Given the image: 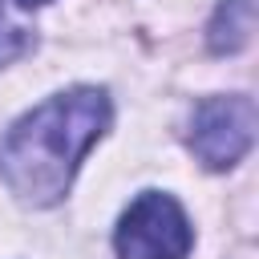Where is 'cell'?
Here are the masks:
<instances>
[{"instance_id":"1","label":"cell","mask_w":259,"mask_h":259,"mask_svg":"<svg viewBox=\"0 0 259 259\" xmlns=\"http://www.w3.org/2000/svg\"><path fill=\"white\" fill-rule=\"evenodd\" d=\"M109 125L105 89L77 85L36 109H28L0 142V174L12 194L32 206H53L65 198L81 158Z\"/></svg>"},{"instance_id":"2","label":"cell","mask_w":259,"mask_h":259,"mask_svg":"<svg viewBox=\"0 0 259 259\" xmlns=\"http://www.w3.org/2000/svg\"><path fill=\"white\" fill-rule=\"evenodd\" d=\"M190 243L194 235L182 206L162 190L138 194L113 231V247L121 259H186Z\"/></svg>"},{"instance_id":"3","label":"cell","mask_w":259,"mask_h":259,"mask_svg":"<svg viewBox=\"0 0 259 259\" xmlns=\"http://www.w3.org/2000/svg\"><path fill=\"white\" fill-rule=\"evenodd\" d=\"M255 142V105L243 93L206 97L194 105L190 117V150L206 170L235 166Z\"/></svg>"},{"instance_id":"4","label":"cell","mask_w":259,"mask_h":259,"mask_svg":"<svg viewBox=\"0 0 259 259\" xmlns=\"http://www.w3.org/2000/svg\"><path fill=\"white\" fill-rule=\"evenodd\" d=\"M251 24H255V8L251 0H223L214 20H210V49L214 53H239L251 40Z\"/></svg>"},{"instance_id":"5","label":"cell","mask_w":259,"mask_h":259,"mask_svg":"<svg viewBox=\"0 0 259 259\" xmlns=\"http://www.w3.org/2000/svg\"><path fill=\"white\" fill-rule=\"evenodd\" d=\"M28 49H32V32L20 28V24L4 12V4H0V65H12V61L24 57Z\"/></svg>"},{"instance_id":"6","label":"cell","mask_w":259,"mask_h":259,"mask_svg":"<svg viewBox=\"0 0 259 259\" xmlns=\"http://www.w3.org/2000/svg\"><path fill=\"white\" fill-rule=\"evenodd\" d=\"M16 4H24V8H40V4H49V0H16Z\"/></svg>"}]
</instances>
